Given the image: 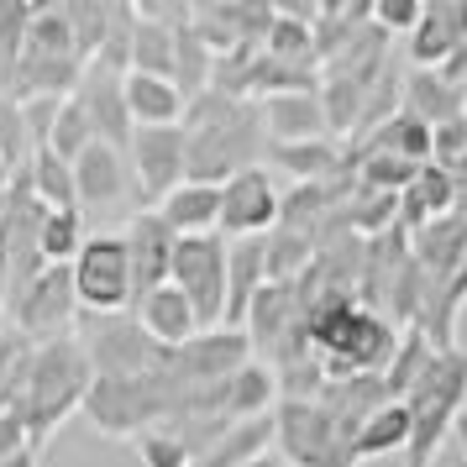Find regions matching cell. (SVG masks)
<instances>
[{
    "label": "cell",
    "mask_w": 467,
    "mask_h": 467,
    "mask_svg": "<svg viewBox=\"0 0 467 467\" xmlns=\"http://www.w3.org/2000/svg\"><path fill=\"white\" fill-rule=\"evenodd\" d=\"M127 200V158L106 142H89L74 158V205H121Z\"/></svg>",
    "instance_id": "e0dca14e"
},
{
    "label": "cell",
    "mask_w": 467,
    "mask_h": 467,
    "mask_svg": "<svg viewBox=\"0 0 467 467\" xmlns=\"http://www.w3.org/2000/svg\"><path fill=\"white\" fill-rule=\"evenodd\" d=\"M278 226V190L268 169H247V173H232L221 184V221L215 232L226 242H242V236H268Z\"/></svg>",
    "instance_id": "30bf717a"
},
{
    "label": "cell",
    "mask_w": 467,
    "mask_h": 467,
    "mask_svg": "<svg viewBox=\"0 0 467 467\" xmlns=\"http://www.w3.org/2000/svg\"><path fill=\"white\" fill-rule=\"evenodd\" d=\"M263 158H268L274 169H289L299 184H326V179L341 169V152H337L331 137H320V142H268Z\"/></svg>",
    "instance_id": "d4e9b609"
},
{
    "label": "cell",
    "mask_w": 467,
    "mask_h": 467,
    "mask_svg": "<svg viewBox=\"0 0 467 467\" xmlns=\"http://www.w3.org/2000/svg\"><path fill=\"white\" fill-rule=\"evenodd\" d=\"M451 436H457V446H462V467H467V410L457 415V425H451Z\"/></svg>",
    "instance_id": "7bdbcfd3"
},
{
    "label": "cell",
    "mask_w": 467,
    "mask_h": 467,
    "mask_svg": "<svg viewBox=\"0 0 467 467\" xmlns=\"http://www.w3.org/2000/svg\"><path fill=\"white\" fill-rule=\"evenodd\" d=\"M184 179L190 184H226L232 173L263 169L268 152V131L253 100H232L221 89H205L184 106Z\"/></svg>",
    "instance_id": "6da1fadb"
},
{
    "label": "cell",
    "mask_w": 467,
    "mask_h": 467,
    "mask_svg": "<svg viewBox=\"0 0 467 467\" xmlns=\"http://www.w3.org/2000/svg\"><path fill=\"white\" fill-rule=\"evenodd\" d=\"M169 284L190 299L194 326L200 331H221L226 316V236H179L169 263Z\"/></svg>",
    "instance_id": "52a82bcc"
},
{
    "label": "cell",
    "mask_w": 467,
    "mask_h": 467,
    "mask_svg": "<svg viewBox=\"0 0 467 467\" xmlns=\"http://www.w3.org/2000/svg\"><path fill=\"white\" fill-rule=\"evenodd\" d=\"M79 247H85V221H79V211H43V221H37V253H43V263L68 268Z\"/></svg>",
    "instance_id": "f546056e"
},
{
    "label": "cell",
    "mask_w": 467,
    "mask_h": 467,
    "mask_svg": "<svg viewBox=\"0 0 467 467\" xmlns=\"http://www.w3.org/2000/svg\"><path fill=\"white\" fill-rule=\"evenodd\" d=\"M404 446H410V410L404 404H383L352 436V457L368 462V457H389V451H404Z\"/></svg>",
    "instance_id": "4316f807"
},
{
    "label": "cell",
    "mask_w": 467,
    "mask_h": 467,
    "mask_svg": "<svg viewBox=\"0 0 467 467\" xmlns=\"http://www.w3.org/2000/svg\"><path fill=\"white\" fill-rule=\"evenodd\" d=\"M89 358L79 352L74 337H53L37 347V362H32V379H26V394L16 400V420L26 431V446H37L58 431V425L85 404V389H89Z\"/></svg>",
    "instance_id": "7a4b0ae2"
},
{
    "label": "cell",
    "mask_w": 467,
    "mask_h": 467,
    "mask_svg": "<svg viewBox=\"0 0 467 467\" xmlns=\"http://www.w3.org/2000/svg\"><path fill=\"white\" fill-rule=\"evenodd\" d=\"M368 89H373V85H358V79H341V74H331V79H326V95H320L326 131H352V127H358Z\"/></svg>",
    "instance_id": "e575fe53"
},
{
    "label": "cell",
    "mask_w": 467,
    "mask_h": 467,
    "mask_svg": "<svg viewBox=\"0 0 467 467\" xmlns=\"http://www.w3.org/2000/svg\"><path fill=\"white\" fill-rule=\"evenodd\" d=\"M121 100L131 127H179L190 106L173 79H152V74H121Z\"/></svg>",
    "instance_id": "ffe728a7"
},
{
    "label": "cell",
    "mask_w": 467,
    "mask_h": 467,
    "mask_svg": "<svg viewBox=\"0 0 467 467\" xmlns=\"http://www.w3.org/2000/svg\"><path fill=\"white\" fill-rule=\"evenodd\" d=\"M247 467H289V462H284L278 451H263V457H253V462H247Z\"/></svg>",
    "instance_id": "f6af8a7d"
},
{
    "label": "cell",
    "mask_w": 467,
    "mask_h": 467,
    "mask_svg": "<svg viewBox=\"0 0 467 467\" xmlns=\"http://www.w3.org/2000/svg\"><path fill=\"white\" fill-rule=\"evenodd\" d=\"M158 221L169 226L173 236H211L215 221H221V184H179V190H169L158 205Z\"/></svg>",
    "instance_id": "d6986e66"
},
{
    "label": "cell",
    "mask_w": 467,
    "mask_h": 467,
    "mask_svg": "<svg viewBox=\"0 0 467 467\" xmlns=\"http://www.w3.org/2000/svg\"><path fill=\"white\" fill-rule=\"evenodd\" d=\"M16 451H32V446H26V431H22V420H16L11 410H0V462L16 457Z\"/></svg>",
    "instance_id": "60d3db41"
},
{
    "label": "cell",
    "mask_w": 467,
    "mask_h": 467,
    "mask_svg": "<svg viewBox=\"0 0 467 467\" xmlns=\"http://www.w3.org/2000/svg\"><path fill=\"white\" fill-rule=\"evenodd\" d=\"M95 142V127H89V116H85V106L68 95L64 106H58V121H53V137H47V152H58L64 163H74L79 152Z\"/></svg>",
    "instance_id": "8d00e7d4"
},
{
    "label": "cell",
    "mask_w": 467,
    "mask_h": 467,
    "mask_svg": "<svg viewBox=\"0 0 467 467\" xmlns=\"http://www.w3.org/2000/svg\"><path fill=\"white\" fill-rule=\"evenodd\" d=\"M11 200V190H5ZM5 295H11V215L0 211V310H5Z\"/></svg>",
    "instance_id": "b9f144b4"
},
{
    "label": "cell",
    "mask_w": 467,
    "mask_h": 467,
    "mask_svg": "<svg viewBox=\"0 0 467 467\" xmlns=\"http://www.w3.org/2000/svg\"><path fill=\"white\" fill-rule=\"evenodd\" d=\"M64 16H68V32H74V58L89 68L95 53H100V37H106V5L100 0H68Z\"/></svg>",
    "instance_id": "d590c367"
},
{
    "label": "cell",
    "mask_w": 467,
    "mask_h": 467,
    "mask_svg": "<svg viewBox=\"0 0 467 467\" xmlns=\"http://www.w3.org/2000/svg\"><path fill=\"white\" fill-rule=\"evenodd\" d=\"M5 190H11V173H0V211H5Z\"/></svg>",
    "instance_id": "bcb514c9"
},
{
    "label": "cell",
    "mask_w": 467,
    "mask_h": 467,
    "mask_svg": "<svg viewBox=\"0 0 467 467\" xmlns=\"http://www.w3.org/2000/svg\"><path fill=\"white\" fill-rule=\"evenodd\" d=\"M184 148L190 137L184 127H137L131 131V169H137V190L148 200V211L163 200L169 190L184 184Z\"/></svg>",
    "instance_id": "8fae6325"
},
{
    "label": "cell",
    "mask_w": 467,
    "mask_h": 467,
    "mask_svg": "<svg viewBox=\"0 0 467 467\" xmlns=\"http://www.w3.org/2000/svg\"><path fill=\"white\" fill-rule=\"evenodd\" d=\"M467 43V0H436L420 5V22L410 32V58L420 68H441Z\"/></svg>",
    "instance_id": "5bb4252c"
},
{
    "label": "cell",
    "mask_w": 467,
    "mask_h": 467,
    "mask_svg": "<svg viewBox=\"0 0 467 467\" xmlns=\"http://www.w3.org/2000/svg\"><path fill=\"white\" fill-rule=\"evenodd\" d=\"M32 11L26 0H0V68L11 74L16 85V64H22V43H26V26H32Z\"/></svg>",
    "instance_id": "74e56055"
},
{
    "label": "cell",
    "mask_w": 467,
    "mask_h": 467,
    "mask_svg": "<svg viewBox=\"0 0 467 467\" xmlns=\"http://www.w3.org/2000/svg\"><path fill=\"white\" fill-rule=\"evenodd\" d=\"M131 320H137L158 347H169V352H173V347H184L190 337H200L190 299L179 295L173 284H158V289H148V295L131 299Z\"/></svg>",
    "instance_id": "9a60e30c"
},
{
    "label": "cell",
    "mask_w": 467,
    "mask_h": 467,
    "mask_svg": "<svg viewBox=\"0 0 467 467\" xmlns=\"http://www.w3.org/2000/svg\"><path fill=\"white\" fill-rule=\"evenodd\" d=\"M400 404L410 410V446H404L410 451V467H431L436 446L446 441V431L467 410V352L462 347L436 352L431 368L420 373V383Z\"/></svg>",
    "instance_id": "3957f363"
},
{
    "label": "cell",
    "mask_w": 467,
    "mask_h": 467,
    "mask_svg": "<svg viewBox=\"0 0 467 467\" xmlns=\"http://www.w3.org/2000/svg\"><path fill=\"white\" fill-rule=\"evenodd\" d=\"M404 110H410L415 121H425V127H446V121H462L467 89L441 79L436 68H415L410 85H404Z\"/></svg>",
    "instance_id": "44dd1931"
},
{
    "label": "cell",
    "mask_w": 467,
    "mask_h": 467,
    "mask_svg": "<svg viewBox=\"0 0 467 467\" xmlns=\"http://www.w3.org/2000/svg\"><path fill=\"white\" fill-rule=\"evenodd\" d=\"M0 467H37V451H16V457H5Z\"/></svg>",
    "instance_id": "ee69618b"
},
{
    "label": "cell",
    "mask_w": 467,
    "mask_h": 467,
    "mask_svg": "<svg viewBox=\"0 0 467 467\" xmlns=\"http://www.w3.org/2000/svg\"><path fill=\"white\" fill-rule=\"evenodd\" d=\"M74 326L95 379H148L169 368V347H158L131 316H74Z\"/></svg>",
    "instance_id": "277c9868"
},
{
    "label": "cell",
    "mask_w": 467,
    "mask_h": 467,
    "mask_svg": "<svg viewBox=\"0 0 467 467\" xmlns=\"http://www.w3.org/2000/svg\"><path fill=\"white\" fill-rule=\"evenodd\" d=\"M74 316H79L74 278H68V268H58V263H47V268L26 284L22 295L5 299V320H11V331L32 337L37 347H43V341H53V337H68Z\"/></svg>",
    "instance_id": "ba28073f"
},
{
    "label": "cell",
    "mask_w": 467,
    "mask_h": 467,
    "mask_svg": "<svg viewBox=\"0 0 467 467\" xmlns=\"http://www.w3.org/2000/svg\"><path fill=\"white\" fill-rule=\"evenodd\" d=\"M415 22H420V5L415 0H379L373 5V26L379 32H415Z\"/></svg>",
    "instance_id": "ab89813d"
},
{
    "label": "cell",
    "mask_w": 467,
    "mask_h": 467,
    "mask_svg": "<svg viewBox=\"0 0 467 467\" xmlns=\"http://www.w3.org/2000/svg\"><path fill=\"white\" fill-rule=\"evenodd\" d=\"M32 362H37L32 337H22V331L0 337V410H16V400L26 394V379H32Z\"/></svg>",
    "instance_id": "f1b7e54d"
},
{
    "label": "cell",
    "mask_w": 467,
    "mask_h": 467,
    "mask_svg": "<svg viewBox=\"0 0 467 467\" xmlns=\"http://www.w3.org/2000/svg\"><path fill=\"white\" fill-rule=\"evenodd\" d=\"M457 205V179L436 163H420V173L410 179V190L400 194V226L410 232H420L425 221H436V215H451Z\"/></svg>",
    "instance_id": "7402d4cb"
},
{
    "label": "cell",
    "mask_w": 467,
    "mask_h": 467,
    "mask_svg": "<svg viewBox=\"0 0 467 467\" xmlns=\"http://www.w3.org/2000/svg\"><path fill=\"white\" fill-rule=\"evenodd\" d=\"M68 278H74L79 316H127L131 263H127V242L116 232H89L85 247L68 263Z\"/></svg>",
    "instance_id": "8992f818"
},
{
    "label": "cell",
    "mask_w": 467,
    "mask_h": 467,
    "mask_svg": "<svg viewBox=\"0 0 467 467\" xmlns=\"http://www.w3.org/2000/svg\"><path fill=\"white\" fill-rule=\"evenodd\" d=\"M316 253V242L305 232H289V226H274L263 236V257H268V284H295V274H305V263Z\"/></svg>",
    "instance_id": "d6a6232c"
},
{
    "label": "cell",
    "mask_w": 467,
    "mask_h": 467,
    "mask_svg": "<svg viewBox=\"0 0 467 467\" xmlns=\"http://www.w3.org/2000/svg\"><path fill=\"white\" fill-rule=\"evenodd\" d=\"M362 152H394L404 163H431V127L415 121L410 110H394V116L362 142Z\"/></svg>",
    "instance_id": "83f0119b"
},
{
    "label": "cell",
    "mask_w": 467,
    "mask_h": 467,
    "mask_svg": "<svg viewBox=\"0 0 467 467\" xmlns=\"http://www.w3.org/2000/svg\"><path fill=\"white\" fill-rule=\"evenodd\" d=\"M263 131H268V142H320V137H331L326 131V110H320V95H268L263 106Z\"/></svg>",
    "instance_id": "ac0fdd59"
},
{
    "label": "cell",
    "mask_w": 467,
    "mask_h": 467,
    "mask_svg": "<svg viewBox=\"0 0 467 467\" xmlns=\"http://www.w3.org/2000/svg\"><path fill=\"white\" fill-rule=\"evenodd\" d=\"M22 58H74V32H68L64 5H43V11H32Z\"/></svg>",
    "instance_id": "4dcf8cb0"
},
{
    "label": "cell",
    "mask_w": 467,
    "mask_h": 467,
    "mask_svg": "<svg viewBox=\"0 0 467 467\" xmlns=\"http://www.w3.org/2000/svg\"><path fill=\"white\" fill-rule=\"evenodd\" d=\"M347 425L320 400H284L274 410V441L289 467H358Z\"/></svg>",
    "instance_id": "5b68a950"
},
{
    "label": "cell",
    "mask_w": 467,
    "mask_h": 467,
    "mask_svg": "<svg viewBox=\"0 0 467 467\" xmlns=\"http://www.w3.org/2000/svg\"><path fill=\"white\" fill-rule=\"evenodd\" d=\"M74 100L85 106L89 127H95V142H106V148H116L121 158H127L131 148V116H127V100H121V74H110V68L89 64L85 79H79V89H74Z\"/></svg>",
    "instance_id": "7c38bea8"
},
{
    "label": "cell",
    "mask_w": 467,
    "mask_h": 467,
    "mask_svg": "<svg viewBox=\"0 0 467 467\" xmlns=\"http://www.w3.org/2000/svg\"><path fill=\"white\" fill-rule=\"evenodd\" d=\"M268 284V257H263V236H242V242H226V316L221 326L226 331H242L247 320V305L253 295Z\"/></svg>",
    "instance_id": "2e32d148"
},
{
    "label": "cell",
    "mask_w": 467,
    "mask_h": 467,
    "mask_svg": "<svg viewBox=\"0 0 467 467\" xmlns=\"http://www.w3.org/2000/svg\"><path fill=\"white\" fill-rule=\"evenodd\" d=\"M131 37H137V5H106V37H100V53L95 64L110 68V74H127L131 68Z\"/></svg>",
    "instance_id": "836d02e7"
},
{
    "label": "cell",
    "mask_w": 467,
    "mask_h": 467,
    "mask_svg": "<svg viewBox=\"0 0 467 467\" xmlns=\"http://www.w3.org/2000/svg\"><path fill=\"white\" fill-rule=\"evenodd\" d=\"M431 358H436V347H431V337H425L420 326H410L400 341H394V358H389V368H383V394H389V404H400L415 383H420V373L431 368Z\"/></svg>",
    "instance_id": "484cf974"
},
{
    "label": "cell",
    "mask_w": 467,
    "mask_h": 467,
    "mask_svg": "<svg viewBox=\"0 0 467 467\" xmlns=\"http://www.w3.org/2000/svg\"><path fill=\"white\" fill-rule=\"evenodd\" d=\"M173 37L169 26L142 22L137 16V37H131V68L127 74H152V79H173Z\"/></svg>",
    "instance_id": "1f68e13d"
},
{
    "label": "cell",
    "mask_w": 467,
    "mask_h": 467,
    "mask_svg": "<svg viewBox=\"0 0 467 467\" xmlns=\"http://www.w3.org/2000/svg\"><path fill=\"white\" fill-rule=\"evenodd\" d=\"M274 394H278V379L268 362H247L242 373L221 383V415L226 420H257V415H274Z\"/></svg>",
    "instance_id": "603a6c76"
},
{
    "label": "cell",
    "mask_w": 467,
    "mask_h": 467,
    "mask_svg": "<svg viewBox=\"0 0 467 467\" xmlns=\"http://www.w3.org/2000/svg\"><path fill=\"white\" fill-rule=\"evenodd\" d=\"M121 242H127V263H131V299L158 289V284H169V263H173V242H179V236L158 221V211L131 215Z\"/></svg>",
    "instance_id": "4fadbf2b"
},
{
    "label": "cell",
    "mask_w": 467,
    "mask_h": 467,
    "mask_svg": "<svg viewBox=\"0 0 467 467\" xmlns=\"http://www.w3.org/2000/svg\"><path fill=\"white\" fill-rule=\"evenodd\" d=\"M253 362V341L247 331H200L190 337L184 347H173L169 352V373L184 389H205V383H226L232 373H242Z\"/></svg>",
    "instance_id": "9c48e42d"
},
{
    "label": "cell",
    "mask_w": 467,
    "mask_h": 467,
    "mask_svg": "<svg viewBox=\"0 0 467 467\" xmlns=\"http://www.w3.org/2000/svg\"><path fill=\"white\" fill-rule=\"evenodd\" d=\"M22 179H26V190H32V200H37L43 211H79V205H74V163H64L58 152L37 148L26 158Z\"/></svg>",
    "instance_id": "cb8c5ba5"
},
{
    "label": "cell",
    "mask_w": 467,
    "mask_h": 467,
    "mask_svg": "<svg viewBox=\"0 0 467 467\" xmlns=\"http://www.w3.org/2000/svg\"><path fill=\"white\" fill-rule=\"evenodd\" d=\"M137 441V457H142V467H190L194 457L184 451V441L173 436V431H163V425H152V431H142V436H131Z\"/></svg>",
    "instance_id": "f35d334b"
}]
</instances>
